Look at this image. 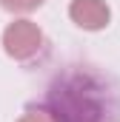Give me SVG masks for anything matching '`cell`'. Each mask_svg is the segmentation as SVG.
Returning a JSON list of instances; mask_svg holds the SVG:
<instances>
[{"label":"cell","mask_w":120,"mask_h":122,"mask_svg":"<svg viewBox=\"0 0 120 122\" xmlns=\"http://www.w3.org/2000/svg\"><path fill=\"white\" fill-rule=\"evenodd\" d=\"M46 0H0V6L6 9V11H12V14H26V11H34V9H40Z\"/></svg>","instance_id":"3957f363"},{"label":"cell","mask_w":120,"mask_h":122,"mask_svg":"<svg viewBox=\"0 0 120 122\" xmlns=\"http://www.w3.org/2000/svg\"><path fill=\"white\" fill-rule=\"evenodd\" d=\"M69 17L83 31H103L112 20V9H109L106 0H72Z\"/></svg>","instance_id":"7a4b0ae2"},{"label":"cell","mask_w":120,"mask_h":122,"mask_svg":"<svg viewBox=\"0 0 120 122\" xmlns=\"http://www.w3.org/2000/svg\"><path fill=\"white\" fill-rule=\"evenodd\" d=\"M43 48V31L37 23L31 20H14L3 29V51L12 57V60H31L37 57Z\"/></svg>","instance_id":"6da1fadb"},{"label":"cell","mask_w":120,"mask_h":122,"mask_svg":"<svg viewBox=\"0 0 120 122\" xmlns=\"http://www.w3.org/2000/svg\"><path fill=\"white\" fill-rule=\"evenodd\" d=\"M17 122H54V119H52V111L46 108H29Z\"/></svg>","instance_id":"277c9868"}]
</instances>
